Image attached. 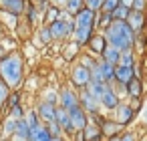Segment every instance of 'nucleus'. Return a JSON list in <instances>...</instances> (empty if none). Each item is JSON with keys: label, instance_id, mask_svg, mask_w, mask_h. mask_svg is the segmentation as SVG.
<instances>
[{"label": "nucleus", "instance_id": "nucleus-1", "mask_svg": "<svg viewBox=\"0 0 147 141\" xmlns=\"http://www.w3.org/2000/svg\"><path fill=\"white\" fill-rule=\"evenodd\" d=\"M135 34L133 30L127 26L125 20H113L107 28V40L111 43V47H115L117 51H127L131 49V43H133Z\"/></svg>", "mask_w": 147, "mask_h": 141}, {"label": "nucleus", "instance_id": "nucleus-2", "mask_svg": "<svg viewBox=\"0 0 147 141\" xmlns=\"http://www.w3.org/2000/svg\"><path fill=\"white\" fill-rule=\"evenodd\" d=\"M93 24H95V14L89 8H81L77 12L75 24H73V34H75V43L77 45H85L89 43L91 34H93Z\"/></svg>", "mask_w": 147, "mask_h": 141}, {"label": "nucleus", "instance_id": "nucleus-3", "mask_svg": "<svg viewBox=\"0 0 147 141\" xmlns=\"http://www.w3.org/2000/svg\"><path fill=\"white\" fill-rule=\"evenodd\" d=\"M0 75L6 81V87H18L22 81V61L18 55H10L0 61Z\"/></svg>", "mask_w": 147, "mask_h": 141}, {"label": "nucleus", "instance_id": "nucleus-4", "mask_svg": "<svg viewBox=\"0 0 147 141\" xmlns=\"http://www.w3.org/2000/svg\"><path fill=\"white\" fill-rule=\"evenodd\" d=\"M49 32H51V38H65V36L73 34V22H71V20L57 18V20L51 22Z\"/></svg>", "mask_w": 147, "mask_h": 141}, {"label": "nucleus", "instance_id": "nucleus-5", "mask_svg": "<svg viewBox=\"0 0 147 141\" xmlns=\"http://www.w3.org/2000/svg\"><path fill=\"white\" fill-rule=\"evenodd\" d=\"M69 119H71V125L75 131H83L85 125H87V115H85V109H81L79 105L69 109Z\"/></svg>", "mask_w": 147, "mask_h": 141}, {"label": "nucleus", "instance_id": "nucleus-6", "mask_svg": "<svg viewBox=\"0 0 147 141\" xmlns=\"http://www.w3.org/2000/svg\"><path fill=\"white\" fill-rule=\"evenodd\" d=\"M73 83L77 87H87L91 83V75H89V69L83 67V65H77L73 69Z\"/></svg>", "mask_w": 147, "mask_h": 141}, {"label": "nucleus", "instance_id": "nucleus-7", "mask_svg": "<svg viewBox=\"0 0 147 141\" xmlns=\"http://www.w3.org/2000/svg\"><path fill=\"white\" fill-rule=\"evenodd\" d=\"M115 109H117L115 123L117 125H127L131 121V117H133V107H129V105H117Z\"/></svg>", "mask_w": 147, "mask_h": 141}, {"label": "nucleus", "instance_id": "nucleus-8", "mask_svg": "<svg viewBox=\"0 0 147 141\" xmlns=\"http://www.w3.org/2000/svg\"><path fill=\"white\" fill-rule=\"evenodd\" d=\"M55 121L59 123V127L67 133H73V125H71V119H69V111L67 109H57L55 111Z\"/></svg>", "mask_w": 147, "mask_h": 141}, {"label": "nucleus", "instance_id": "nucleus-9", "mask_svg": "<svg viewBox=\"0 0 147 141\" xmlns=\"http://www.w3.org/2000/svg\"><path fill=\"white\" fill-rule=\"evenodd\" d=\"M125 22H127V26H129L133 32L139 30V28L143 26V14H141V10H129Z\"/></svg>", "mask_w": 147, "mask_h": 141}, {"label": "nucleus", "instance_id": "nucleus-10", "mask_svg": "<svg viewBox=\"0 0 147 141\" xmlns=\"http://www.w3.org/2000/svg\"><path fill=\"white\" fill-rule=\"evenodd\" d=\"M115 79L123 85H127L131 79H133V67H121V65H115Z\"/></svg>", "mask_w": 147, "mask_h": 141}, {"label": "nucleus", "instance_id": "nucleus-11", "mask_svg": "<svg viewBox=\"0 0 147 141\" xmlns=\"http://www.w3.org/2000/svg\"><path fill=\"white\" fill-rule=\"evenodd\" d=\"M0 6L4 10L12 12V14H20L24 10V2L22 0H0Z\"/></svg>", "mask_w": 147, "mask_h": 141}, {"label": "nucleus", "instance_id": "nucleus-12", "mask_svg": "<svg viewBox=\"0 0 147 141\" xmlns=\"http://www.w3.org/2000/svg\"><path fill=\"white\" fill-rule=\"evenodd\" d=\"M28 141H51V133L36 125V127L28 129Z\"/></svg>", "mask_w": 147, "mask_h": 141}, {"label": "nucleus", "instance_id": "nucleus-13", "mask_svg": "<svg viewBox=\"0 0 147 141\" xmlns=\"http://www.w3.org/2000/svg\"><path fill=\"white\" fill-rule=\"evenodd\" d=\"M61 103H63V109H73V107H77V97H75V93L73 91H69V89H63L61 91Z\"/></svg>", "mask_w": 147, "mask_h": 141}, {"label": "nucleus", "instance_id": "nucleus-14", "mask_svg": "<svg viewBox=\"0 0 147 141\" xmlns=\"http://www.w3.org/2000/svg\"><path fill=\"white\" fill-rule=\"evenodd\" d=\"M99 101H101V103H103L107 109H115V107L119 105V99H117V95H115V93H113L109 87L105 89V93L101 95V99H99Z\"/></svg>", "mask_w": 147, "mask_h": 141}, {"label": "nucleus", "instance_id": "nucleus-15", "mask_svg": "<svg viewBox=\"0 0 147 141\" xmlns=\"http://www.w3.org/2000/svg\"><path fill=\"white\" fill-rule=\"evenodd\" d=\"M89 47H91V51H93V53H101V55H103V51L107 49V38H105V36H101V34L91 36V38H89Z\"/></svg>", "mask_w": 147, "mask_h": 141}, {"label": "nucleus", "instance_id": "nucleus-16", "mask_svg": "<svg viewBox=\"0 0 147 141\" xmlns=\"http://www.w3.org/2000/svg\"><path fill=\"white\" fill-rule=\"evenodd\" d=\"M55 105H51V103H40V107H38V115L45 119V121H55Z\"/></svg>", "mask_w": 147, "mask_h": 141}, {"label": "nucleus", "instance_id": "nucleus-17", "mask_svg": "<svg viewBox=\"0 0 147 141\" xmlns=\"http://www.w3.org/2000/svg\"><path fill=\"white\" fill-rule=\"evenodd\" d=\"M81 103H83V107H85L87 111L95 113V111H97V103H99V101H97V99H95L89 91H85V93L81 95Z\"/></svg>", "mask_w": 147, "mask_h": 141}, {"label": "nucleus", "instance_id": "nucleus-18", "mask_svg": "<svg viewBox=\"0 0 147 141\" xmlns=\"http://www.w3.org/2000/svg\"><path fill=\"white\" fill-rule=\"evenodd\" d=\"M14 135H16V139H20V141H28V125L24 123V119L16 121V127H14Z\"/></svg>", "mask_w": 147, "mask_h": 141}, {"label": "nucleus", "instance_id": "nucleus-19", "mask_svg": "<svg viewBox=\"0 0 147 141\" xmlns=\"http://www.w3.org/2000/svg\"><path fill=\"white\" fill-rule=\"evenodd\" d=\"M119 51L115 49V47H107L105 51H103V57H105V63H109V65H117L119 63Z\"/></svg>", "mask_w": 147, "mask_h": 141}, {"label": "nucleus", "instance_id": "nucleus-20", "mask_svg": "<svg viewBox=\"0 0 147 141\" xmlns=\"http://www.w3.org/2000/svg\"><path fill=\"white\" fill-rule=\"evenodd\" d=\"M105 89H107V85H105V83H89V85H87V91H89L97 101L101 99V95L105 93Z\"/></svg>", "mask_w": 147, "mask_h": 141}, {"label": "nucleus", "instance_id": "nucleus-21", "mask_svg": "<svg viewBox=\"0 0 147 141\" xmlns=\"http://www.w3.org/2000/svg\"><path fill=\"white\" fill-rule=\"evenodd\" d=\"M101 131L107 135V137H113L117 131H119V125L115 121H101Z\"/></svg>", "mask_w": 147, "mask_h": 141}, {"label": "nucleus", "instance_id": "nucleus-22", "mask_svg": "<svg viewBox=\"0 0 147 141\" xmlns=\"http://www.w3.org/2000/svg\"><path fill=\"white\" fill-rule=\"evenodd\" d=\"M117 65H121V67H133V51H131V49L123 51V53L119 55V63H117Z\"/></svg>", "mask_w": 147, "mask_h": 141}, {"label": "nucleus", "instance_id": "nucleus-23", "mask_svg": "<svg viewBox=\"0 0 147 141\" xmlns=\"http://www.w3.org/2000/svg\"><path fill=\"white\" fill-rule=\"evenodd\" d=\"M101 73H103V81H111V79H115V65L103 63V65H101Z\"/></svg>", "mask_w": 147, "mask_h": 141}, {"label": "nucleus", "instance_id": "nucleus-24", "mask_svg": "<svg viewBox=\"0 0 147 141\" xmlns=\"http://www.w3.org/2000/svg\"><path fill=\"white\" fill-rule=\"evenodd\" d=\"M127 89H129V95H131V97H139V95H141V85H139L137 79H131V81L127 83Z\"/></svg>", "mask_w": 147, "mask_h": 141}, {"label": "nucleus", "instance_id": "nucleus-25", "mask_svg": "<svg viewBox=\"0 0 147 141\" xmlns=\"http://www.w3.org/2000/svg\"><path fill=\"white\" fill-rule=\"evenodd\" d=\"M83 0H67V10L71 12V14H77L81 8H83Z\"/></svg>", "mask_w": 147, "mask_h": 141}, {"label": "nucleus", "instance_id": "nucleus-26", "mask_svg": "<svg viewBox=\"0 0 147 141\" xmlns=\"http://www.w3.org/2000/svg\"><path fill=\"white\" fill-rule=\"evenodd\" d=\"M129 10H131V8H125V6H121V4H119L111 14H113V18H115V20H125V18H127V14H129Z\"/></svg>", "mask_w": 147, "mask_h": 141}, {"label": "nucleus", "instance_id": "nucleus-27", "mask_svg": "<svg viewBox=\"0 0 147 141\" xmlns=\"http://www.w3.org/2000/svg\"><path fill=\"white\" fill-rule=\"evenodd\" d=\"M119 4H121L119 0H103V4H101V8H103L105 12H109V14H111V12H113V10H115V8L119 6Z\"/></svg>", "mask_w": 147, "mask_h": 141}, {"label": "nucleus", "instance_id": "nucleus-28", "mask_svg": "<svg viewBox=\"0 0 147 141\" xmlns=\"http://www.w3.org/2000/svg\"><path fill=\"white\" fill-rule=\"evenodd\" d=\"M83 135H85V141H87V139H93V137H101V135H99V129L93 127V125H85Z\"/></svg>", "mask_w": 147, "mask_h": 141}, {"label": "nucleus", "instance_id": "nucleus-29", "mask_svg": "<svg viewBox=\"0 0 147 141\" xmlns=\"http://www.w3.org/2000/svg\"><path fill=\"white\" fill-rule=\"evenodd\" d=\"M49 133H51V137H57L59 133H61V127H59V123L57 121H51L49 123V129H47Z\"/></svg>", "mask_w": 147, "mask_h": 141}, {"label": "nucleus", "instance_id": "nucleus-30", "mask_svg": "<svg viewBox=\"0 0 147 141\" xmlns=\"http://www.w3.org/2000/svg\"><path fill=\"white\" fill-rule=\"evenodd\" d=\"M77 43H73V45H69L67 49H65V59H73L75 57V53H77Z\"/></svg>", "mask_w": 147, "mask_h": 141}, {"label": "nucleus", "instance_id": "nucleus-31", "mask_svg": "<svg viewBox=\"0 0 147 141\" xmlns=\"http://www.w3.org/2000/svg\"><path fill=\"white\" fill-rule=\"evenodd\" d=\"M6 97H8V87H6V83L0 81V105L6 101Z\"/></svg>", "mask_w": 147, "mask_h": 141}, {"label": "nucleus", "instance_id": "nucleus-32", "mask_svg": "<svg viewBox=\"0 0 147 141\" xmlns=\"http://www.w3.org/2000/svg\"><path fill=\"white\" fill-rule=\"evenodd\" d=\"M101 4H103V0H87V8H89V10H93V12H95V10H99V8H101Z\"/></svg>", "mask_w": 147, "mask_h": 141}, {"label": "nucleus", "instance_id": "nucleus-33", "mask_svg": "<svg viewBox=\"0 0 147 141\" xmlns=\"http://www.w3.org/2000/svg\"><path fill=\"white\" fill-rule=\"evenodd\" d=\"M24 123L28 125V129H32V127H36V125H38V119H36V113H30V115H28V119H26Z\"/></svg>", "mask_w": 147, "mask_h": 141}, {"label": "nucleus", "instance_id": "nucleus-34", "mask_svg": "<svg viewBox=\"0 0 147 141\" xmlns=\"http://www.w3.org/2000/svg\"><path fill=\"white\" fill-rule=\"evenodd\" d=\"M57 18H59V8L55 6V8H51V10L47 12V20L53 22V20H57Z\"/></svg>", "mask_w": 147, "mask_h": 141}, {"label": "nucleus", "instance_id": "nucleus-35", "mask_svg": "<svg viewBox=\"0 0 147 141\" xmlns=\"http://www.w3.org/2000/svg\"><path fill=\"white\" fill-rule=\"evenodd\" d=\"M12 117L14 119H22V107H18V103L12 105Z\"/></svg>", "mask_w": 147, "mask_h": 141}, {"label": "nucleus", "instance_id": "nucleus-36", "mask_svg": "<svg viewBox=\"0 0 147 141\" xmlns=\"http://www.w3.org/2000/svg\"><path fill=\"white\" fill-rule=\"evenodd\" d=\"M14 127H16V119H10V121H6V123H4L6 133H12V131H14Z\"/></svg>", "mask_w": 147, "mask_h": 141}, {"label": "nucleus", "instance_id": "nucleus-37", "mask_svg": "<svg viewBox=\"0 0 147 141\" xmlns=\"http://www.w3.org/2000/svg\"><path fill=\"white\" fill-rule=\"evenodd\" d=\"M143 6H145V0H133L131 10H143Z\"/></svg>", "mask_w": 147, "mask_h": 141}, {"label": "nucleus", "instance_id": "nucleus-38", "mask_svg": "<svg viewBox=\"0 0 147 141\" xmlns=\"http://www.w3.org/2000/svg\"><path fill=\"white\" fill-rule=\"evenodd\" d=\"M40 34H42V40H45V43H49V40H51V32H49V28H45Z\"/></svg>", "mask_w": 147, "mask_h": 141}, {"label": "nucleus", "instance_id": "nucleus-39", "mask_svg": "<svg viewBox=\"0 0 147 141\" xmlns=\"http://www.w3.org/2000/svg\"><path fill=\"white\" fill-rule=\"evenodd\" d=\"M119 141H135V137H133L131 133H127V135H125L123 139H119Z\"/></svg>", "mask_w": 147, "mask_h": 141}, {"label": "nucleus", "instance_id": "nucleus-40", "mask_svg": "<svg viewBox=\"0 0 147 141\" xmlns=\"http://www.w3.org/2000/svg\"><path fill=\"white\" fill-rule=\"evenodd\" d=\"M16 103H18V97L12 95V97H10V105H16Z\"/></svg>", "mask_w": 147, "mask_h": 141}, {"label": "nucleus", "instance_id": "nucleus-41", "mask_svg": "<svg viewBox=\"0 0 147 141\" xmlns=\"http://www.w3.org/2000/svg\"><path fill=\"white\" fill-rule=\"evenodd\" d=\"M77 141H85V135H83V131H79V135H77Z\"/></svg>", "mask_w": 147, "mask_h": 141}, {"label": "nucleus", "instance_id": "nucleus-42", "mask_svg": "<svg viewBox=\"0 0 147 141\" xmlns=\"http://www.w3.org/2000/svg\"><path fill=\"white\" fill-rule=\"evenodd\" d=\"M4 57H6V51H4V49H2V47H0V61H2V59H4Z\"/></svg>", "mask_w": 147, "mask_h": 141}, {"label": "nucleus", "instance_id": "nucleus-43", "mask_svg": "<svg viewBox=\"0 0 147 141\" xmlns=\"http://www.w3.org/2000/svg\"><path fill=\"white\" fill-rule=\"evenodd\" d=\"M65 2H67V0H55V4H57V6H63Z\"/></svg>", "mask_w": 147, "mask_h": 141}, {"label": "nucleus", "instance_id": "nucleus-44", "mask_svg": "<svg viewBox=\"0 0 147 141\" xmlns=\"http://www.w3.org/2000/svg\"><path fill=\"white\" fill-rule=\"evenodd\" d=\"M51 141H65V139H61V137H51Z\"/></svg>", "mask_w": 147, "mask_h": 141}, {"label": "nucleus", "instance_id": "nucleus-45", "mask_svg": "<svg viewBox=\"0 0 147 141\" xmlns=\"http://www.w3.org/2000/svg\"><path fill=\"white\" fill-rule=\"evenodd\" d=\"M87 141H101V137H93V139H87Z\"/></svg>", "mask_w": 147, "mask_h": 141}, {"label": "nucleus", "instance_id": "nucleus-46", "mask_svg": "<svg viewBox=\"0 0 147 141\" xmlns=\"http://www.w3.org/2000/svg\"><path fill=\"white\" fill-rule=\"evenodd\" d=\"M111 141H119V139H117V137H115V135H113V137H111Z\"/></svg>", "mask_w": 147, "mask_h": 141}, {"label": "nucleus", "instance_id": "nucleus-47", "mask_svg": "<svg viewBox=\"0 0 147 141\" xmlns=\"http://www.w3.org/2000/svg\"><path fill=\"white\" fill-rule=\"evenodd\" d=\"M34 2H40V0H34Z\"/></svg>", "mask_w": 147, "mask_h": 141}, {"label": "nucleus", "instance_id": "nucleus-48", "mask_svg": "<svg viewBox=\"0 0 147 141\" xmlns=\"http://www.w3.org/2000/svg\"><path fill=\"white\" fill-rule=\"evenodd\" d=\"M0 36H2V30H0Z\"/></svg>", "mask_w": 147, "mask_h": 141}]
</instances>
